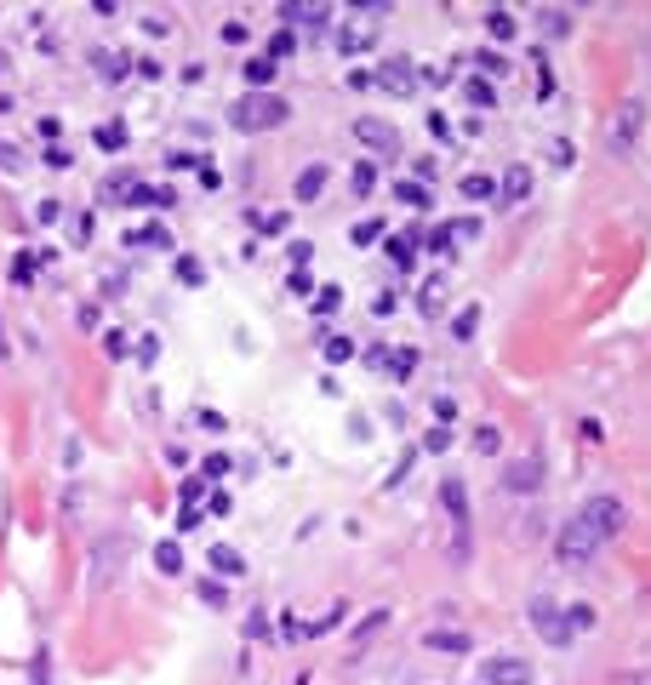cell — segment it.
Instances as JSON below:
<instances>
[{
    "mask_svg": "<svg viewBox=\"0 0 651 685\" xmlns=\"http://www.w3.org/2000/svg\"><path fill=\"white\" fill-rule=\"evenodd\" d=\"M291 115L286 98H274V91H246V98L229 108V120H235L240 132H269V126H281V120Z\"/></svg>",
    "mask_w": 651,
    "mask_h": 685,
    "instance_id": "cell-1",
    "label": "cell"
},
{
    "mask_svg": "<svg viewBox=\"0 0 651 685\" xmlns=\"http://www.w3.org/2000/svg\"><path fill=\"white\" fill-rule=\"evenodd\" d=\"M577 520H583V525H588V532H595L600 542H612V537L629 525V508L617 503V497H606V491H600V497H588V503L577 508Z\"/></svg>",
    "mask_w": 651,
    "mask_h": 685,
    "instance_id": "cell-2",
    "label": "cell"
},
{
    "mask_svg": "<svg viewBox=\"0 0 651 685\" xmlns=\"http://www.w3.org/2000/svg\"><path fill=\"white\" fill-rule=\"evenodd\" d=\"M554 554H560V566H588V559L600 554V537L571 514V520L560 525V537H554Z\"/></svg>",
    "mask_w": 651,
    "mask_h": 685,
    "instance_id": "cell-3",
    "label": "cell"
},
{
    "mask_svg": "<svg viewBox=\"0 0 651 685\" xmlns=\"http://www.w3.org/2000/svg\"><path fill=\"white\" fill-rule=\"evenodd\" d=\"M640 126H646V103H640V98H629L623 108H617L612 132H606V149H612V154H629L634 143H640Z\"/></svg>",
    "mask_w": 651,
    "mask_h": 685,
    "instance_id": "cell-4",
    "label": "cell"
},
{
    "mask_svg": "<svg viewBox=\"0 0 651 685\" xmlns=\"http://www.w3.org/2000/svg\"><path fill=\"white\" fill-rule=\"evenodd\" d=\"M532 622H537V634H542V646H571V629H566V611L554 605L549 594H537L532 600Z\"/></svg>",
    "mask_w": 651,
    "mask_h": 685,
    "instance_id": "cell-5",
    "label": "cell"
},
{
    "mask_svg": "<svg viewBox=\"0 0 651 685\" xmlns=\"http://www.w3.org/2000/svg\"><path fill=\"white\" fill-rule=\"evenodd\" d=\"M371 86L395 91V98H412V91H417V69L406 64V57H389L383 69H371Z\"/></svg>",
    "mask_w": 651,
    "mask_h": 685,
    "instance_id": "cell-6",
    "label": "cell"
},
{
    "mask_svg": "<svg viewBox=\"0 0 651 685\" xmlns=\"http://www.w3.org/2000/svg\"><path fill=\"white\" fill-rule=\"evenodd\" d=\"M542 486V457H515L503 469V491H515V497H532Z\"/></svg>",
    "mask_w": 651,
    "mask_h": 685,
    "instance_id": "cell-7",
    "label": "cell"
},
{
    "mask_svg": "<svg viewBox=\"0 0 651 685\" xmlns=\"http://www.w3.org/2000/svg\"><path fill=\"white\" fill-rule=\"evenodd\" d=\"M354 137H360L366 149H378V154H395V149H400V132L389 126V120H378V115H360V120H354Z\"/></svg>",
    "mask_w": 651,
    "mask_h": 685,
    "instance_id": "cell-8",
    "label": "cell"
},
{
    "mask_svg": "<svg viewBox=\"0 0 651 685\" xmlns=\"http://www.w3.org/2000/svg\"><path fill=\"white\" fill-rule=\"evenodd\" d=\"M480 685H532V668L520 657H491L480 663Z\"/></svg>",
    "mask_w": 651,
    "mask_h": 685,
    "instance_id": "cell-9",
    "label": "cell"
},
{
    "mask_svg": "<svg viewBox=\"0 0 651 685\" xmlns=\"http://www.w3.org/2000/svg\"><path fill=\"white\" fill-rule=\"evenodd\" d=\"M281 18L286 23H303V29H326V23H332V6H320V0H286Z\"/></svg>",
    "mask_w": 651,
    "mask_h": 685,
    "instance_id": "cell-10",
    "label": "cell"
},
{
    "mask_svg": "<svg viewBox=\"0 0 651 685\" xmlns=\"http://www.w3.org/2000/svg\"><path fill=\"white\" fill-rule=\"evenodd\" d=\"M498 195H503V206H520V200L532 195V166H508V171H503V189H498Z\"/></svg>",
    "mask_w": 651,
    "mask_h": 685,
    "instance_id": "cell-11",
    "label": "cell"
},
{
    "mask_svg": "<svg viewBox=\"0 0 651 685\" xmlns=\"http://www.w3.org/2000/svg\"><path fill=\"white\" fill-rule=\"evenodd\" d=\"M206 566L223 571V577H246V559L229 549V542H212V549H206Z\"/></svg>",
    "mask_w": 651,
    "mask_h": 685,
    "instance_id": "cell-12",
    "label": "cell"
},
{
    "mask_svg": "<svg viewBox=\"0 0 651 685\" xmlns=\"http://www.w3.org/2000/svg\"><path fill=\"white\" fill-rule=\"evenodd\" d=\"M423 646H429V651H452V657H457V651H469L474 640H469L463 629H429V634H423Z\"/></svg>",
    "mask_w": 651,
    "mask_h": 685,
    "instance_id": "cell-13",
    "label": "cell"
},
{
    "mask_svg": "<svg viewBox=\"0 0 651 685\" xmlns=\"http://www.w3.org/2000/svg\"><path fill=\"white\" fill-rule=\"evenodd\" d=\"M91 64H98V69H103V81H126V69H132V57H126V52H103V46H98V52H91Z\"/></svg>",
    "mask_w": 651,
    "mask_h": 685,
    "instance_id": "cell-14",
    "label": "cell"
},
{
    "mask_svg": "<svg viewBox=\"0 0 651 685\" xmlns=\"http://www.w3.org/2000/svg\"><path fill=\"white\" fill-rule=\"evenodd\" d=\"M246 86H252V91H269V81H274V64H269V57H246Z\"/></svg>",
    "mask_w": 651,
    "mask_h": 685,
    "instance_id": "cell-15",
    "label": "cell"
},
{
    "mask_svg": "<svg viewBox=\"0 0 651 685\" xmlns=\"http://www.w3.org/2000/svg\"><path fill=\"white\" fill-rule=\"evenodd\" d=\"M486 35H491V40H515L520 29H515V18H508L503 6H486Z\"/></svg>",
    "mask_w": 651,
    "mask_h": 685,
    "instance_id": "cell-16",
    "label": "cell"
},
{
    "mask_svg": "<svg viewBox=\"0 0 651 685\" xmlns=\"http://www.w3.org/2000/svg\"><path fill=\"white\" fill-rule=\"evenodd\" d=\"M417 240H423L417 229H412V235H395L389 246H383V257H395V269H412V246H417Z\"/></svg>",
    "mask_w": 651,
    "mask_h": 685,
    "instance_id": "cell-17",
    "label": "cell"
},
{
    "mask_svg": "<svg viewBox=\"0 0 651 685\" xmlns=\"http://www.w3.org/2000/svg\"><path fill=\"white\" fill-rule=\"evenodd\" d=\"M537 23H542V35H554V40L571 35V12H560V6H542V12H537Z\"/></svg>",
    "mask_w": 651,
    "mask_h": 685,
    "instance_id": "cell-18",
    "label": "cell"
},
{
    "mask_svg": "<svg viewBox=\"0 0 651 685\" xmlns=\"http://www.w3.org/2000/svg\"><path fill=\"white\" fill-rule=\"evenodd\" d=\"M320 189H326V166H303L298 171V200H320Z\"/></svg>",
    "mask_w": 651,
    "mask_h": 685,
    "instance_id": "cell-19",
    "label": "cell"
},
{
    "mask_svg": "<svg viewBox=\"0 0 651 685\" xmlns=\"http://www.w3.org/2000/svg\"><path fill=\"white\" fill-rule=\"evenodd\" d=\"M457 189H463V200H474V206H480V200H491V195H498V189H491V178H486V171H469V178H463Z\"/></svg>",
    "mask_w": 651,
    "mask_h": 685,
    "instance_id": "cell-20",
    "label": "cell"
},
{
    "mask_svg": "<svg viewBox=\"0 0 651 685\" xmlns=\"http://www.w3.org/2000/svg\"><path fill=\"white\" fill-rule=\"evenodd\" d=\"M126 246H161V252H166V246H172V235H166V223H149V229H132Z\"/></svg>",
    "mask_w": 651,
    "mask_h": 685,
    "instance_id": "cell-21",
    "label": "cell"
},
{
    "mask_svg": "<svg viewBox=\"0 0 651 685\" xmlns=\"http://www.w3.org/2000/svg\"><path fill=\"white\" fill-rule=\"evenodd\" d=\"M315 315H337V308H343V286H315Z\"/></svg>",
    "mask_w": 651,
    "mask_h": 685,
    "instance_id": "cell-22",
    "label": "cell"
},
{
    "mask_svg": "<svg viewBox=\"0 0 651 685\" xmlns=\"http://www.w3.org/2000/svg\"><path fill=\"white\" fill-rule=\"evenodd\" d=\"M154 566H161L166 577H178V571H183V549H178V542H161V549H154Z\"/></svg>",
    "mask_w": 651,
    "mask_h": 685,
    "instance_id": "cell-23",
    "label": "cell"
},
{
    "mask_svg": "<svg viewBox=\"0 0 651 685\" xmlns=\"http://www.w3.org/2000/svg\"><path fill=\"white\" fill-rule=\"evenodd\" d=\"M395 195L406 200V206H417V212H429V206H434V195L423 189V183H395Z\"/></svg>",
    "mask_w": 651,
    "mask_h": 685,
    "instance_id": "cell-24",
    "label": "cell"
},
{
    "mask_svg": "<svg viewBox=\"0 0 651 685\" xmlns=\"http://www.w3.org/2000/svg\"><path fill=\"white\" fill-rule=\"evenodd\" d=\"M474 451H480V457H491V451H503V429L480 423V429H474Z\"/></svg>",
    "mask_w": 651,
    "mask_h": 685,
    "instance_id": "cell-25",
    "label": "cell"
},
{
    "mask_svg": "<svg viewBox=\"0 0 651 685\" xmlns=\"http://www.w3.org/2000/svg\"><path fill=\"white\" fill-rule=\"evenodd\" d=\"M320 354H326L332 366H343V360H354V342H349V337H326V342H320Z\"/></svg>",
    "mask_w": 651,
    "mask_h": 685,
    "instance_id": "cell-26",
    "label": "cell"
},
{
    "mask_svg": "<svg viewBox=\"0 0 651 685\" xmlns=\"http://www.w3.org/2000/svg\"><path fill=\"white\" fill-rule=\"evenodd\" d=\"M566 629L588 634V629H595V605H566Z\"/></svg>",
    "mask_w": 651,
    "mask_h": 685,
    "instance_id": "cell-27",
    "label": "cell"
},
{
    "mask_svg": "<svg viewBox=\"0 0 651 685\" xmlns=\"http://www.w3.org/2000/svg\"><path fill=\"white\" fill-rule=\"evenodd\" d=\"M98 149L120 154V149H126V126H98Z\"/></svg>",
    "mask_w": 651,
    "mask_h": 685,
    "instance_id": "cell-28",
    "label": "cell"
},
{
    "mask_svg": "<svg viewBox=\"0 0 651 685\" xmlns=\"http://www.w3.org/2000/svg\"><path fill=\"white\" fill-rule=\"evenodd\" d=\"M286 212H257V235H286Z\"/></svg>",
    "mask_w": 651,
    "mask_h": 685,
    "instance_id": "cell-29",
    "label": "cell"
},
{
    "mask_svg": "<svg viewBox=\"0 0 651 685\" xmlns=\"http://www.w3.org/2000/svg\"><path fill=\"white\" fill-rule=\"evenodd\" d=\"M463 91H469V103H474V108H491V103H498V91H491V81H469Z\"/></svg>",
    "mask_w": 651,
    "mask_h": 685,
    "instance_id": "cell-30",
    "label": "cell"
},
{
    "mask_svg": "<svg viewBox=\"0 0 651 685\" xmlns=\"http://www.w3.org/2000/svg\"><path fill=\"white\" fill-rule=\"evenodd\" d=\"M178 280L183 286H206V269H200L195 257H178Z\"/></svg>",
    "mask_w": 651,
    "mask_h": 685,
    "instance_id": "cell-31",
    "label": "cell"
},
{
    "mask_svg": "<svg viewBox=\"0 0 651 685\" xmlns=\"http://www.w3.org/2000/svg\"><path fill=\"white\" fill-rule=\"evenodd\" d=\"M281 640H291V646L308 640V622H298V611H286V617H281Z\"/></svg>",
    "mask_w": 651,
    "mask_h": 685,
    "instance_id": "cell-32",
    "label": "cell"
},
{
    "mask_svg": "<svg viewBox=\"0 0 651 685\" xmlns=\"http://www.w3.org/2000/svg\"><path fill=\"white\" fill-rule=\"evenodd\" d=\"M29 685H52V657L35 651V663H29Z\"/></svg>",
    "mask_w": 651,
    "mask_h": 685,
    "instance_id": "cell-33",
    "label": "cell"
},
{
    "mask_svg": "<svg viewBox=\"0 0 651 685\" xmlns=\"http://www.w3.org/2000/svg\"><path fill=\"white\" fill-rule=\"evenodd\" d=\"M371 189H378V166H354V195H371Z\"/></svg>",
    "mask_w": 651,
    "mask_h": 685,
    "instance_id": "cell-34",
    "label": "cell"
},
{
    "mask_svg": "<svg viewBox=\"0 0 651 685\" xmlns=\"http://www.w3.org/2000/svg\"><path fill=\"white\" fill-rule=\"evenodd\" d=\"M423 240H429V252H434V257H446V252H452V246H457V240H452V229H429Z\"/></svg>",
    "mask_w": 651,
    "mask_h": 685,
    "instance_id": "cell-35",
    "label": "cell"
},
{
    "mask_svg": "<svg viewBox=\"0 0 651 685\" xmlns=\"http://www.w3.org/2000/svg\"><path fill=\"white\" fill-rule=\"evenodd\" d=\"M291 52H298V35H291V29H281V35L269 40V57H291Z\"/></svg>",
    "mask_w": 651,
    "mask_h": 685,
    "instance_id": "cell-36",
    "label": "cell"
},
{
    "mask_svg": "<svg viewBox=\"0 0 651 685\" xmlns=\"http://www.w3.org/2000/svg\"><path fill=\"white\" fill-rule=\"evenodd\" d=\"M12 280H18V286H29V280H35V252H18V263H12Z\"/></svg>",
    "mask_w": 651,
    "mask_h": 685,
    "instance_id": "cell-37",
    "label": "cell"
},
{
    "mask_svg": "<svg viewBox=\"0 0 651 685\" xmlns=\"http://www.w3.org/2000/svg\"><path fill=\"white\" fill-rule=\"evenodd\" d=\"M474 325H480V308H463V315L452 320V332H457L463 342H469V337H474Z\"/></svg>",
    "mask_w": 651,
    "mask_h": 685,
    "instance_id": "cell-38",
    "label": "cell"
},
{
    "mask_svg": "<svg viewBox=\"0 0 651 685\" xmlns=\"http://www.w3.org/2000/svg\"><path fill=\"white\" fill-rule=\"evenodd\" d=\"M286 286L298 291V298H315V280H308V269H291V274H286Z\"/></svg>",
    "mask_w": 651,
    "mask_h": 685,
    "instance_id": "cell-39",
    "label": "cell"
},
{
    "mask_svg": "<svg viewBox=\"0 0 651 685\" xmlns=\"http://www.w3.org/2000/svg\"><path fill=\"white\" fill-rule=\"evenodd\" d=\"M0 166H6V171H23V149L6 143V137H0Z\"/></svg>",
    "mask_w": 651,
    "mask_h": 685,
    "instance_id": "cell-40",
    "label": "cell"
},
{
    "mask_svg": "<svg viewBox=\"0 0 651 685\" xmlns=\"http://www.w3.org/2000/svg\"><path fill=\"white\" fill-rule=\"evenodd\" d=\"M308 257H315V240H291V269H308Z\"/></svg>",
    "mask_w": 651,
    "mask_h": 685,
    "instance_id": "cell-41",
    "label": "cell"
},
{
    "mask_svg": "<svg viewBox=\"0 0 651 685\" xmlns=\"http://www.w3.org/2000/svg\"><path fill=\"white\" fill-rule=\"evenodd\" d=\"M383 622H389V611H371V617L360 622V629H354V640H371V634H378V629H383Z\"/></svg>",
    "mask_w": 651,
    "mask_h": 685,
    "instance_id": "cell-42",
    "label": "cell"
},
{
    "mask_svg": "<svg viewBox=\"0 0 651 685\" xmlns=\"http://www.w3.org/2000/svg\"><path fill=\"white\" fill-rule=\"evenodd\" d=\"M46 166H52V171H69V166H74V154L52 143V149H46Z\"/></svg>",
    "mask_w": 651,
    "mask_h": 685,
    "instance_id": "cell-43",
    "label": "cell"
},
{
    "mask_svg": "<svg viewBox=\"0 0 651 685\" xmlns=\"http://www.w3.org/2000/svg\"><path fill=\"white\" fill-rule=\"evenodd\" d=\"M412 366H417V354H412V349H400V354H395V360H389V366H383V371H395V377H406V371H412Z\"/></svg>",
    "mask_w": 651,
    "mask_h": 685,
    "instance_id": "cell-44",
    "label": "cell"
},
{
    "mask_svg": "<svg viewBox=\"0 0 651 685\" xmlns=\"http://www.w3.org/2000/svg\"><path fill=\"white\" fill-rule=\"evenodd\" d=\"M446 446H452V429H440V423H434V429H429V440H423V451H446Z\"/></svg>",
    "mask_w": 651,
    "mask_h": 685,
    "instance_id": "cell-45",
    "label": "cell"
},
{
    "mask_svg": "<svg viewBox=\"0 0 651 685\" xmlns=\"http://www.w3.org/2000/svg\"><path fill=\"white\" fill-rule=\"evenodd\" d=\"M229 474V457H223V451H212V457H206V474H200V480H223Z\"/></svg>",
    "mask_w": 651,
    "mask_h": 685,
    "instance_id": "cell-46",
    "label": "cell"
},
{
    "mask_svg": "<svg viewBox=\"0 0 651 685\" xmlns=\"http://www.w3.org/2000/svg\"><path fill=\"white\" fill-rule=\"evenodd\" d=\"M103 354H108V360H126V337L108 332V337H103Z\"/></svg>",
    "mask_w": 651,
    "mask_h": 685,
    "instance_id": "cell-47",
    "label": "cell"
},
{
    "mask_svg": "<svg viewBox=\"0 0 651 685\" xmlns=\"http://www.w3.org/2000/svg\"><path fill=\"white\" fill-rule=\"evenodd\" d=\"M137 360H143V366L161 360V337H143V342H137Z\"/></svg>",
    "mask_w": 651,
    "mask_h": 685,
    "instance_id": "cell-48",
    "label": "cell"
},
{
    "mask_svg": "<svg viewBox=\"0 0 651 685\" xmlns=\"http://www.w3.org/2000/svg\"><path fill=\"white\" fill-rule=\"evenodd\" d=\"M378 235H383V223H378V217H371V223H354V240H360V246H371Z\"/></svg>",
    "mask_w": 651,
    "mask_h": 685,
    "instance_id": "cell-49",
    "label": "cell"
},
{
    "mask_svg": "<svg viewBox=\"0 0 651 685\" xmlns=\"http://www.w3.org/2000/svg\"><path fill=\"white\" fill-rule=\"evenodd\" d=\"M57 217H64V206H57V200H40V206H35V223H57Z\"/></svg>",
    "mask_w": 651,
    "mask_h": 685,
    "instance_id": "cell-50",
    "label": "cell"
},
{
    "mask_svg": "<svg viewBox=\"0 0 651 685\" xmlns=\"http://www.w3.org/2000/svg\"><path fill=\"white\" fill-rule=\"evenodd\" d=\"M549 154H554V166H571V160H577V154H571V143H566V137H554V143H549Z\"/></svg>",
    "mask_w": 651,
    "mask_h": 685,
    "instance_id": "cell-51",
    "label": "cell"
},
{
    "mask_svg": "<svg viewBox=\"0 0 651 685\" xmlns=\"http://www.w3.org/2000/svg\"><path fill=\"white\" fill-rule=\"evenodd\" d=\"M200 600H206V605H223L229 588H223V583H200Z\"/></svg>",
    "mask_w": 651,
    "mask_h": 685,
    "instance_id": "cell-52",
    "label": "cell"
},
{
    "mask_svg": "<svg viewBox=\"0 0 651 685\" xmlns=\"http://www.w3.org/2000/svg\"><path fill=\"white\" fill-rule=\"evenodd\" d=\"M480 69H486V74H508V64H503V52H480Z\"/></svg>",
    "mask_w": 651,
    "mask_h": 685,
    "instance_id": "cell-53",
    "label": "cell"
},
{
    "mask_svg": "<svg viewBox=\"0 0 651 685\" xmlns=\"http://www.w3.org/2000/svg\"><path fill=\"white\" fill-rule=\"evenodd\" d=\"M246 640H269V617L252 611V622H246Z\"/></svg>",
    "mask_w": 651,
    "mask_h": 685,
    "instance_id": "cell-54",
    "label": "cell"
},
{
    "mask_svg": "<svg viewBox=\"0 0 651 685\" xmlns=\"http://www.w3.org/2000/svg\"><path fill=\"white\" fill-rule=\"evenodd\" d=\"M395 303H400L395 291H378V298H371V315H395Z\"/></svg>",
    "mask_w": 651,
    "mask_h": 685,
    "instance_id": "cell-55",
    "label": "cell"
},
{
    "mask_svg": "<svg viewBox=\"0 0 651 685\" xmlns=\"http://www.w3.org/2000/svg\"><path fill=\"white\" fill-rule=\"evenodd\" d=\"M417 81H423V86H434V91H440L446 81H452V74H446V69H417Z\"/></svg>",
    "mask_w": 651,
    "mask_h": 685,
    "instance_id": "cell-56",
    "label": "cell"
},
{
    "mask_svg": "<svg viewBox=\"0 0 651 685\" xmlns=\"http://www.w3.org/2000/svg\"><path fill=\"white\" fill-rule=\"evenodd\" d=\"M480 235V217H463V223L452 229V240H474Z\"/></svg>",
    "mask_w": 651,
    "mask_h": 685,
    "instance_id": "cell-57",
    "label": "cell"
},
{
    "mask_svg": "<svg viewBox=\"0 0 651 685\" xmlns=\"http://www.w3.org/2000/svg\"><path fill=\"white\" fill-rule=\"evenodd\" d=\"M246 35H252L246 23H223V40H229V46H246Z\"/></svg>",
    "mask_w": 651,
    "mask_h": 685,
    "instance_id": "cell-58",
    "label": "cell"
},
{
    "mask_svg": "<svg viewBox=\"0 0 651 685\" xmlns=\"http://www.w3.org/2000/svg\"><path fill=\"white\" fill-rule=\"evenodd\" d=\"M178 532H200V508H183L178 514Z\"/></svg>",
    "mask_w": 651,
    "mask_h": 685,
    "instance_id": "cell-59",
    "label": "cell"
},
{
    "mask_svg": "<svg viewBox=\"0 0 651 685\" xmlns=\"http://www.w3.org/2000/svg\"><path fill=\"white\" fill-rule=\"evenodd\" d=\"M6 69H12V57H6V52H0V81H6Z\"/></svg>",
    "mask_w": 651,
    "mask_h": 685,
    "instance_id": "cell-60",
    "label": "cell"
},
{
    "mask_svg": "<svg viewBox=\"0 0 651 685\" xmlns=\"http://www.w3.org/2000/svg\"><path fill=\"white\" fill-rule=\"evenodd\" d=\"M6 354H12V342H6V332H0V360H6Z\"/></svg>",
    "mask_w": 651,
    "mask_h": 685,
    "instance_id": "cell-61",
    "label": "cell"
}]
</instances>
